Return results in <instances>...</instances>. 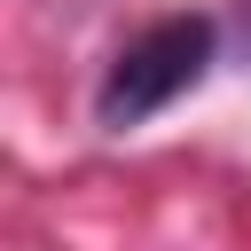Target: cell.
<instances>
[{
  "label": "cell",
  "instance_id": "1",
  "mask_svg": "<svg viewBox=\"0 0 251 251\" xmlns=\"http://www.w3.org/2000/svg\"><path fill=\"white\" fill-rule=\"evenodd\" d=\"M212 63H220V24L212 16H157L149 31H133L110 55V71L94 86V118L110 133H133L157 110H173L188 86H204Z\"/></svg>",
  "mask_w": 251,
  "mask_h": 251
}]
</instances>
